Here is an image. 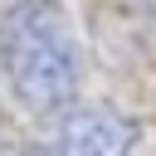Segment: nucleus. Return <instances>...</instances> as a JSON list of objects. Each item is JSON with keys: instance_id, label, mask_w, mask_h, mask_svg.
<instances>
[{"instance_id": "1", "label": "nucleus", "mask_w": 156, "mask_h": 156, "mask_svg": "<svg viewBox=\"0 0 156 156\" xmlns=\"http://www.w3.org/2000/svg\"><path fill=\"white\" fill-rule=\"evenodd\" d=\"M0 68L15 102L34 117L73 107V93L83 83V54L63 0H15L0 15Z\"/></svg>"}, {"instance_id": "2", "label": "nucleus", "mask_w": 156, "mask_h": 156, "mask_svg": "<svg viewBox=\"0 0 156 156\" xmlns=\"http://www.w3.org/2000/svg\"><path fill=\"white\" fill-rule=\"evenodd\" d=\"M136 136V122L122 117L117 107H63L54 122L49 156H132Z\"/></svg>"}, {"instance_id": "3", "label": "nucleus", "mask_w": 156, "mask_h": 156, "mask_svg": "<svg viewBox=\"0 0 156 156\" xmlns=\"http://www.w3.org/2000/svg\"><path fill=\"white\" fill-rule=\"evenodd\" d=\"M0 156H49V151H34V146H20V141H0Z\"/></svg>"}, {"instance_id": "4", "label": "nucleus", "mask_w": 156, "mask_h": 156, "mask_svg": "<svg viewBox=\"0 0 156 156\" xmlns=\"http://www.w3.org/2000/svg\"><path fill=\"white\" fill-rule=\"evenodd\" d=\"M146 5H151V15H156V0H146Z\"/></svg>"}]
</instances>
